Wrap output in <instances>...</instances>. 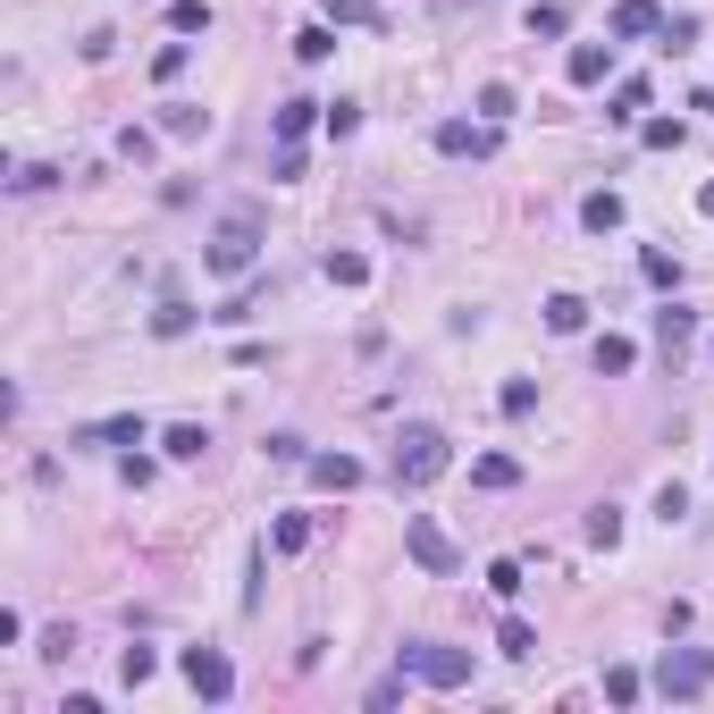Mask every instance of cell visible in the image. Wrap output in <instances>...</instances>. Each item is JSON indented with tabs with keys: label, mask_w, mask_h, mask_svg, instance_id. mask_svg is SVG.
I'll return each mask as SVG.
<instances>
[{
	"label": "cell",
	"mask_w": 714,
	"mask_h": 714,
	"mask_svg": "<svg viewBox=\"0 0 714 714\" xmlns=\"http://www.w3.org/2000/svg\"><path fill=\"white\" fill-rule=\"evenodd\" d=\"M480 118H496V127H505V118H513V85H487V93H480Z\"/></svg>",
	"instance_id": "obj_33"
},
{
	"label": "cell",
	"mask_w": 714,
	"mask_h": 714,
	"mask_svg": "<svg viewBox=\"0 0 714 714\" xmlns=\"http://www.w3.org/2000/svg\"><path fill=\"white\" fill-rule=\"evenodd\" d=\"M269 547H278V554H303V547H311V521H303V513H278Z\"/></svg>",
	"instance_id": "obj_20"
},
{
	"label": "cell",
	"mask_w": 714,
	"mask_h": 714,
	"mask_svg": "<svg viewBox=\"0 0 714 714\" xmlns=\"http://www.w3.org/2000/svg\"><path fill=\"white\" fill-rule=\"evenodd\" d=\"M161 127H168V135H202V110H194V101H168Z\"/></svg>",
	"instance_id": "obj_31"
},
{
	"label": "cell",
	"mask_w": 714,
	"mask_h": 714,
	"mask_svg": "<svg viewBox=\"0 0 714 714\" xmlns=\"http://www.w3.org/2000/svg\"><path fill=\"white\" fill-rule=\"evenodd\" d=\"M328 17H336V26H361V17H370V0H328Z\"/></svg>",
	"instance_id": "obj_39"
},
{
	"label": "cell",
	"mask_w": 714,
	"mask_h": 714,
	"mask_svg": "<svg viewBox=\"0 0 714 714\" xmlns=\"http://www.w3.org/2000/svg\"><path fill=\"white\" fill-rule=\"evenodd\" d=\"M689 336H698V320H689L681 303H664V311H655V345H664V354H681Z\"/></svg>",
	"instance_id": "obj_12"
},
{
	"label": "cell",
	"mask_w": 714,
	"mask_h": 714,
	"mask_svg": "<svg viewBox=\"0 0 714 714\" xmlns=\"http://www.w3.org/2000/svg\"><path fill=\"white\" fill-rule=\"evenodd\" d=\"M253 260H260V219H253V211H235L228 228L211 235V253H202V269H211V278H244Z\"/></svg>",
	"instance_id": "obj_2"
},
{
	"label": "cell",
	"mask_w": 714,
	"mask_h": 714,
	"mask_svg": "<svg viewBox=\"0 0 714 714\" xmlns=\"http://www.w3.org/2000/svg\"><path fill=\"white\" fill-rule=\"evenodd\" d=\"M547 328H554V336H581V328H588V303H581V294H547Z\"/></svg>",
	"instance_id": "obj_13"
},
{
	"label": "cell",
	"mask_w": 714,
	"mask_h": 714,
	"mask_svg": "<svg viewBox=\"0 0 714 714\" xmlns=\"http://www.w3.org/2000/svg\"><path fill=\"white\" fill-rule=\"evenodd\" d=\"M496 404H505L513 421H521V412H538V379H505V395H496Z\"/></svg>",
	"instance_id": "obj_27"
},
{
	"label": "cell",
	"mask_w": 714,
	"mask_h": 714,
	"mask_svg": "<svg viewBox=\"0 0 714 714\" xmlns=\"http://www.w3.org/2000/svg\"><path fill=\"white\" fill-rule=\"evenodd\" d=\"M563 26H572V9H563V0H538V9H530V34H547V42H554Z\"/></svg>",
	"instance_id": "obj_26"
},
{
	"label": "cell",
	"mask_w": 714,
	"mask_h": 714,
	"mask_svg": "<svg viewBox=\"0 0 714 714\" xmlns=\"http://www.w3.org/2000/svg\"><path fill=\"white\" fill-rule=\"evenodd\" d=\"M530 648H538V630H530L521 614H505V622H496V655H530Z\"/></svg>",
	"instance_id": "obj_21"
},
{
	"label": "cell",
	"mask_w": 714,
	"mask_h": 714,
	"mask_svg": "<svg viewBox=\"0 0 714 714\" xmlns=\"http://www.w3.org/2000/svg\"><path fill=\"white\" fill-rule=\"evenodd\" d=\"M655 689H664V698H706V689H714V655L706 648H664Z\"/></svg>",
	"instance_id": "obj_4"
},
{
	"label": "cell",
	"mask_w": 714,
	"mask_h": 714,
	"mask_svg": "<svg viewBox=\"0 0 714 714\" xmlns=\"http://www.w3.org/2000/svg\"><path fill=\"white\" fill-rule=\"evenodd\" d=\"M328 51H336V34H328V26H303V34H294V60H328Z\"/></svg>",
	"instance_id": "obj_30"
},
{
	"label": "cell",
	"mask_w": 714,
	"mask_h": 714,
	"mask_svg": "<svg viewBox=\"0 0 714 714\" xmlns=\"http://www.w3.org/2000/svg\"><path fill=\"white\" fill-rule=\"evenodd\" d=\"M320 269H328V286H361V278H370V260H361V253H328Z\"/></svg>",
	"instance_id": "obj_23"
},
{
	"label": "cell",
	"mask_w": 714,
	"mask_h": 714,
	"mask_svg": "<svg viewBox=\"0 0 714 714\" xmlns=\"http://www.w3.org/2000/svg\"><path fill=\"white\" fill-rule=\"evenodd\" d=\"M311 480H320L328 496H345V487H361V462L354 455H311Z\"/></svg>",
	"instance_id": "obj_10"
},
{
	"label": "cell",
	"mask_w": 714,
	"mask_h": 714,
	"mask_svg": "<svg viewBox=\"0 0 714 714\" xmlns=\"http://www.w3.org/2000/svg\"><path fill=\"white\" fill-rule=\"evenodd\" d=\"M186 60H194V42H161V51H152V85H177Z\"/></svg>",
	"instance_id": "obj_18"
},
{
	"label": "cell",
	"mask_w": 714,
	"mask_h": 714,
	"mask_svg": "<svg viewBox=\"0 0 714 714\" xmlns=\"http://www.w3.org/2000/svg\"><path fill=\"white\" fill-rule=\"evenodd\" d=\"M614 34H622V42H639V34H664V9H655V0H622V9H614Z\"/></svg>",
	"instance_id": "obj_9"
},
{
	"label": "cell",
	"mask_w": 714,
	"mask_h": 714,
	"mask_svg": "<svg viewBox=\"0 0 714 714\" xmlns=\"http://www.w3.org/2000/svg\"><path fill=\"white\" fill-rule=\"evenodd\" d=\"M471 487H521V462L513 455H480L471 462Z\"/></svg>",
	"instance_id": "obj_15"
},
{
	"label": "cell",
	"mask_w": 714,
	"mask_h": 714,
	"mask_svg": "<svg viewBox=\"0 0 714 714\" xmlns=\"http://www.w3.org/2000/svg\"><path fill=\"white\" fill-rule=\"evenodd\" d=\"M639 278H648V286H664V294H681V260L648 244V253H639Z\"/></svg>",
	"instance_id": "obj_17"
},
{
	"label": "cell",
	"mask_w": 714,
	"mask_h": 714,
	"mask_svg": "<svg viewBox=\"0 0 714 714\" xmlns=\"http://www.w3.org/2000/svg\"><path fill=\"white\" fill-rule=\"evenodd\" d=\"M487 588H496V597H521V563H487Z\"/></svg>",
	"instance_id": "obj_38"
},
{
	"label": "cell",
	"mask_w": 714,
	"mask_h": 714,
	"mask_svg": "<svg viewBox=\"0 0 714 714\" xmlns=\"http://www.w3.org/2000/svg\"><path fill=\"white\" fill-rule=\"evenodd\" d=\"M655 513L681 521V513H689V487H681V480H664V487H655Z\"/></svg>",
	"instance_id": "obj_34"
},
{
	"label": "cell",
	"mask_w": 714,
	"mask_h": 714,
	"mask_svg": "<svg viewBox=\"0 0 714 714\" xmlns=\"http://www.w3.org/2000/svg\"><path fill=\"white\" fill-rule=\"evenodd\" d=\"M320 127H328V135H336V143H345V135H354V127H361V110H354V101H328V118H320Z\"/></svg>",
	"instance_id": "obj_32"
},
{
	"label": "cell",
	"mask_w": 714,
	"mask_h": 714,
	"mask_svg": "<svg viewBox=\"0 0 714 714\" xmlns=\"http://www.w3.org/2000/svg\"><path fill=\"white\" fill-rule=\"evenodd\" d=\"M639 689H648V681H639L630 664H614V673H605V698H614V706H639Z\"/></svg>",
	"instance_id": "obj_29"
},
{
	"label": "cell",
	"mask_w": 714,
	"mask_h": 714,
	"mask_svg": "<svg viewBox=\"0 0 714 714\" xmlns=\"http://www.w3.org/2000/svg\"><path fill=\"white\" fill-rule=\"evenodd\" d=\"M404 547H412V563H421V572H437V581H455V572H462L455 538H446V530H437L429 513H412V521H404Z\"/></svg>",
	"instance_id": "obj_5"
},
{
	"label": "cell",
	"mask_w": 714,
	"mask_h": 714,
	"mask_svg": "<svg viewBox=\"0 0 714 714\" xmlns=\"http://www.w3.org/2000/svg\"><path fill=\"white\" fill-rule=\"evenodd\" d=\"M655 143V152H673V143H681V118H648V127H639Z\"/></svg>",
	"instance_id": "obj_37"
},
{
	"label": "cell",
	"mask_w": 714,
	"mask_h": 714,
	"mask_svg": "<svg viewBox=\"0 0 714 714\" xmlns=\"http://www.w3.org/2000/svg\"><path fill=\"white\" fill-rule=\"evenodd\" d=\"M93 437H101V446H143V421H101Z\"/></svg>",
	"instance_id": "obj_35"
},
{
	"label": "cell",
	"mask_w": 714,
	"mask_h": 714,
	"mask_svg": "<svg viewBox=\"0 0 714 714\" xmlns=\"http://www.w3.org/2000/svg\"><path fill=\"white\" fill-rule=\"evenodd\" d=\"M161 446H168V455H177V462H194V455H202V446H211V429H194V421H177V429H168V437H161Z\"/></svg>",
	"instance_id": "obj_22"
},
{
	"label": "cell",
	"mask_w": 714,
	"mask_h": 714,
	"mask_svg": "<svg viewBox=\"0 0 714 714\" xmlns=\"http://www.w3.org/2000/svg\"><path fill=\"white\" fill-rule=\"evenodd\" d=\"M581 228H588V235H614V228H622V194H588V202H581Z\"/></svg>",
	"instance_id": "obj_14"
},
{
	"label": "cell",
	"mask_w": 714,
	"mask_h": 714,
	"mask_svg": "<svg viewBox=\"0 0 714 714\" xmlns=\"http://www.w3.org/2000/svg\"><path fill=\"white\" fill-rule=\"evenodd\" d=\"M404 673L429 681V689H462V681H471V655H462V648H437V639H412V648H404Z\"/></svg>",
	"instance_id": "obj_3"
},
{
	"label": "cell",
	"mask_w": 714,
	"mask_h": 714,
	"mask_svg": "<svg viewBox=\"0 0 714 714\" xmlns=\"http://www.w3.org/2000/svg\"><path fill=\"white\" fill-rule=\"evenodd\" d=\"M630 361H639V345H630V336H597V370H605V379H622Z\"/></svg>",
	"instance_id": "obj_19"
},
{
	"label": "cell",
	"mask_w": 714,
	"mask_h": 714,
	"mask_svg": "<svg viewBox=\"0 0 714 714\" xmlns=\"http://www.w3.org/2000/svg\"><path fill=\"white\" fill-rule=\"evenodd\" d=\"M446 462H455V446H446V429L412 421L404 437H395V487H429V480H446Z\"/></svg>",
	"instance_id": "obj_1"
},
{
	"label": "cell",
	"mask_w": 714,
	"mask_h": 714,
	"mask_svg": "<svg viewBox=\"0 0 714 714\" xmlns=\"http://www.w3.org/2000/svg\"><path fill=\"white\" fill-rule=\"evenodd\" d=\"M118 673H127V689H143L152 673H161V655H152V648H127V655H118Z\"/></svg>",
	"instance_id": "obj_28"
},
{
	"label": "cell",
	"mask_w": 714,
	"mask_h": 714,
	"mask_svg": "<svg viewBox=\"0 0 714 714\" xmlns=\"http://www.w3.org/2000/svg\"><path fill=\"white\" fill-rule=\"evenodd\" d=\"M588 547H622V513H614V505L588 513Z\"/></svg>",
	"instance_id": "obj_25"
},
{
	"label": "cell",
	"mask_w": 714,
	"mask_h": 714,
	"mask_svg": "<svg viewBox=\"0 0 714 714\" xmlns=\"http://www.w3.org/2000/svg\"><path fill=\"white\" fill-rule=\"evenodd\" d=\"M496 143H505L496 118H480V127H471V118H446V127H437V152H446V161H496Z\"/></svg>",
	"instance_id": "obj_6"
},
{
	"label": "cell",
	"mask_w": 714,
	"mask_h": 714,
	"mask_svg": "<svg viewBox=\"0 0 714 714\" xmlns=\"http://www.w3.org/2000/svg\"><path fill=\"white\" fill-rule=\"evenodd\" d=\"M168 26H177V34H211V0H177Z\"/></svg>",
	"instance_id": "obj_24"
},
{
	"label": "cell",
	"mask_w": 714,
	"mask_h": 714,
	"mask_svg": "<svg viewBox=\"0 0 714 714\" xmlns=\"http://www.w3.org/2000/svg\"><path fill=\"white\" fill-rule=\"evenodd\" d=\"M320 118H328V101H286V110H278V143H303Z\"/></svg>",
	"instance_id": "obj_11"
},
{
	"label": "cell",
	"mask_w": 714,
	"mask_h": 714,
	"mask_svg": "<svg viewBox=\"0 0 714 714\" xmlns=\"http://www.w3.org/2000/svg\"><path fill=\"white\" fill-rule=\"evenodd\" d=\"M563 76H572V85H605V76H614V42H572Z\"/></svg>",
	"instance_id": "obj_8"
},
{
	"label": "cell",
	"mask_w": 714,
	"mask_h": 714,
	"mask_svg": "<svg viewBox=\"0 0 714 714\" xmlns=\"http://www.w3.org/2000/svg\"><path fill=\"white\" fill-rule=\"evenodd\" d=\"M186 681H194V698L228 706V698H235V664H228L219 648H186Z\"/></svg>",
	"instance_id": "obj_7"
},
{
	"label": "cell",
	"mask_w": 714,
	"mask_h": 714,
	"mask_svg": "<svg viewBox=\"0 0 714 714\" xmlns=\"http://www.w3.org/2000/svg\"><path fill=\"white\" fill-rule=\"evenodd\" d=\"M698 211H706V219H714V186H706V194H698Z\"/></svg>",
	"instance_id": "obj_40"
},
{
	"label": "cell",
	"mask_w": 714,
	"mask_h": 714,
	"mask_svg": "<svg viewBox=\"0 0 714 714\" xmlns=\"http://www.w3.org/2000/svg\"><path fill=\"white\" fill-rule=\"evenodd\" d=\"M639 110H648V85L630 76V85H622V93H614V118H639Z\"/></svg>",
	"instance_id": "obj_36"
},
{
	"label": "cell",
	"mask_w": 714,
	"mask_h": 714,
	"mask_svg": "<svg viewBox=\"0 0 714 714\" xmlns=\"http://www.w3.org/2000/svg\"><path fill=\"white\" fill-rule=\"evenodd\" d=\"M194 328V303L186 294H161V311H152V336H186Z\"/></svg>",
	"instance_id": "obj_16"
}]
</instances>
